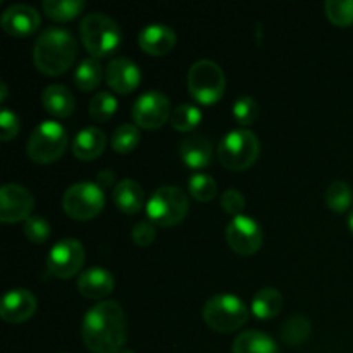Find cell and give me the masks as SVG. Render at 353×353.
I'll use <instances>...</instances> for the list:
<instances>
[{"instance_id":"cell-5","label":"cell","mask_w":353,"mask_h":353,"mask_svg":"<svg viewBox=\"0 0 353 353\" xmlns=\"http://www.w3.org/2000/svg\"><path fill=\"white\" fill-rule=\"evenodd\" d=\"M259 152H261V141L257 134L247 128H238L226 133L217 147L221 164L233 171H243L250 168L257 161Z\"/></svg>"},{"instance_id":"cell-15","label":"cell","mask_w":353,"mask_h":353,"mask_svg":"<svg viewBox=\"0 0 353 353\" xmlns=\"http://www.w3.org/2000/svg\"><path fill=\"white\" fill-rule=\"evenodd\" d=\"M105 81L114 92L130 93L140 85V65L128 57H114L105 68Z\"/></svg>"},{"instance_id":"cell-41","label":"cell","mask_w":353,"mask_h":353,"mask_svg":"<svg viewBox=\"0 0 353 353\" xmlns=\"http://www.w3.org/2000/svg\"><path fill=\"white\" fill-rule=\"evenodd\" d=\"M348 228H350V231L353 233V210L350 212V216H348Z\"/></svg>"},{"instance_id":"cell-21","label":"cell","mask_w":353,"mask_h":353,"mask_svg":"<svg viewBox=\"0 0 353 353\" xmlns=\"http://www.w3.org/2000/svg\"><path fill=\"white\" fill-rule=\"evenodd\" d=\"M112 200L117 209L124 214H137L140 212L145 202V192L140 183L134 179L126 178L121 179L112 192Z\"/></svg>"},{"instance_id":"cell-8","label":"cell","mask_w":353,"mask_h":353,"mask_svg":"<svg viewBox=\"0 0 353 353\" xmlns=\"http://www.w3.org/2000/svg\"><path fill=\"white\" fill-rule=\"evenodd\" d=\"M226 88V76L221 65L210 59L193 62L188 71V90L195 100L214 103L223 97Z\"/></svg>"},{"instance_id":"cell-10","label":"cell","mask_w":353,"mask_h":353,"mask_svg":"<svg viewBox=\"0 0 353 353\" xmlns=\"http://www.w3.org/2000/svg\"><path fill=\"white\" fill-rule=\"evenodd\" d=\"M85 262V247L74 238H62L50 248L47 269L52 276L68 279L74 276Z\"/></svg>"},{"instance_id":"cell-37","label":"cell","mask_w":353,"mask_h":353,"mask_svg":"<svg viewBox=\"0 0 353 353\" xmlns=\"http://www.w3.org/2000/svg\"><path fill=\"white\" fill-rule=\"evenodd\" d=\"M221 205L228 214H233V217L241 216L245 209V196L241 195L240 190L230 188L221 196Z\"/></svg>"},{"instance_id":"cell-40","label":"cell","mask_w":353,"mask_h":353,"mask_svg":"<svg viewBox=\"0 0 353 353\" xmlns=\"http://www.w3.org/2000/svg\"><path fill=\"white\" fill-rule=\"evenodd\" d=\"M7 99V85L6 81H0V102Z\"/></svg>"},{"instance_id":"cell-6","label":"cell","mask_w":353,"mask_h":353,"mask_svg":"<svg viewBox=\"0 0 353 353\" xmlns=\"http://www.w3.org/2000/svg\"><path fill=\"white\" fill-rule=\"evenodd\" d=\"M68 148V131L57 121H41L28 140L26 152L31 161L50 164L62 157Z\"/></svg>"},{"instance_id":"cell-18","label":"cell","mask_w":353,"mask_h":353,"mask_svg":"<svg viewBox=\"0 0 353 353\" xmlns=\"http://www.w3.org/2000/svg\"><path fill=\"white\" fill-rule=\"evenodd\" d=\"M179 155L188 168H207L212 161V143L203 134L192 133L183 138L179 143Z\"/></svg>"},{"instance_id":"cell-12","label":"cell","mask_w":353,"mask_h":353,"mask_svg":"<svg viewBox=\"0 0 353 353\" xmlns=\"http://www.w3.org/2000/svg\"><path fill=\"white\" fill-rule=\"evenodd\" d=\"M226 240L236 254L252 255L262 247L264 233H262L261 224L254 217L241 214V216L233 217L228 224Z\"/></svg>"},{"instance_id":"cell-26","label":"cell","mask_w":353,"mask_h":353,"mask_svg":"<svg viewBox=\"0 0 353 353\" xmlns=\"http://www.w3.org/2000/svg\"><path fill=\"white\" fill-rule=\"evenodd\" d=\"M85 9V0H45L43 10L50 19L69 21Z\"/></svg>"},{"instance_id":"cell-4","label":"cell","mask_w":353,"mask_h":353,"mask_svg":"<svg viewBox=\"0 0 353 353\" xmlns=\"http://www.w3.org/2000/svg\"><path fill=\"white\" fill-rule=\"evenodd\" d=\"M202 317L207 326L217 333H233L248 321V307L240 296L219 293L207 300Z\"/></svg>"},{"instance_id":"cell-23","label":"cell","mask_w":353,"mask_h":353,"mask_svg":"<svg viewBox=\"0 0 353 353\" xmlns=\"http://www.w3.org/2000/svg\"><path fill=\"white\" fill-rule=\"evenodd\" d=\"M233 353H279V350L269 334L259 330H248L234 338Z\"/></svg>"},{"instance_id":"cell-30","label":"cell","mask_w":353,"mask_h":353,"mask_svg":"<svg viewBox=\"0 0 353 353\" xmlns=\"http://www.w3.org/2000/svg\"><path fill=\"white\" fill-rule=\"evenodd\" d=\"M117 99L109 92H99L90 100V116L97 123H105L116 114Z\"/></svg>"},{"instance_id":"cell-1","label":"cell","mask_w":353,"mask_h":353,"mask_svg":"<svg viewBox=\"0 0 353 353\" xmlns=\"http://www.w3.org/2000/svg\"><path fill=\"white\" fill-rule=\"evenodd\" d=\"M81 336L93 353H117L126 343V314L116 300H103L85 314Z\"/></svg>"},{"instance_id":"cell-36","label":"cell","mask_w":353,"mask_h":353,"mask_svg":"<svg viewBox=\"0 0 353 353\" xmlns=\"http://www.w3.org/2000/svg\"><path fill=\"white\" fill-rule=\"evenodd\" d=\"M17 131H19V117L16 116V112L3 107L0 110V137L3 141H9L16 137Z\"/></svg>"},{"instance_id":"cell-24","label":"cell","mask_w":353,"mask_h":353,"mask_svg":"<svg viewBox=\"0 0 353 353\" xmlns=\"http://www.w3.org/2000/svg\"><path fill=\"white\" fill-rule=\"evenodd\" d=\"M283 309V295L272 286L259 290L252 299V312L257 319H272Z\"/></svg>"},{"instance_id":"cell-42","label":"cell","mask_w":353,"mask_h":353,"mask_svg":"<svg viewBox=\"0 0 353 353\" xmlns=\"http://www.w3.org/2000/svg\"><path fill=\"white\" fill-rule=\"evenodd\" d=\"M117 353H134V352H131V350H126V348H123V350H119Z\"/></svg>"},{"instance_id":"cell-25","label":"cell","mask_w":353,"mask_h":353,"mask_svg":"<svg viewBox=\"0 0 353 353\" xmlns=\"http://www.w3.org/2000/svg\"><path fill=\"white\" fill-rule=\"evenodd\" d=\"M102 79V65L95 57L83 59L74 72V83L81 92H92Z\"/></svg>"},{"instance_id":"cell-16","label":"cell","mask_w":353,"mask_h":353,"mask_svg":"<svg viewBox=\"0 0 353 353\" xmlns=\"http://www.w3.org/2000/svg\"><path fill=\"white\" fill-rule=\"evenodd\" d=\"M37 310V299L26 288H14L3 295L0 316L7 323H24Z\"/></svg>"},{"instance_id":"cell-29","label":"cell","mask_w":353,"mask_h":353,"mask_svg":"<svg viewBox=\"0 0 353 353\" xmlns=\"http://www.w3.org/2000/svg\"><path fill=\"white\" fill-rule=\"evenodd\" d=\"M353 202V192L345 181H333L326 190V203L334 212H345L350 209Z\"/></svg>"},{"instance_id":"cell-34","label":"cell","mask_w":353,"mask_h":353,"mask_svg":"<svg viewBox=\"0 0 353 353\" xmlns=\"http://www.w3.org/2000/svg\"><path fill=\"white\" fill-rule=\"evenodd\" d=\"M259 116V103L252 97L241 95L233 103V117L238 124L247 126L252 124Z\"/></svg>"},{"instance_id":"cell-39","label":"cell","mask_w":353,"mask_h":353,"mask_svg":"<svg viewBox=\"0 0 353 353\" xmlns=\"http://www.w3.org/2000/svg\"><path fill=\"white\" fill-rule=\"evenodd\" d=\"M114 179H116L114 171H110V169H103V171H100L99 174H97V185H99L102 190L109 188V186L114 183Z\"/></svg>"},{"instance_id":"cell-19","label":"cell","mask_w":353,"mask_h":353,"mask_svg":"<svg viewBox=\"0 0 353 353\" xmlns=\"http://www.w3.org/2000/svg\"><path fill=\"white\" fill-rule=\"evenodd\" d=\"M114 288V276L103 268H90L78 278V290L86 299H103Z\"/></svg>"},{"instance_id":"cell-13","label":"cell","mask_w":353,"mask_h":353,"mask_svg":"<svg viewBox=\"0 0 353 353\" xmlns=\"http://www.w3.org/2000/svg\"><path fill=\"white\" fill-rule=\"evenodd\" d=\"M33 195L30 190L21 185L7 183L0 188V221L2 223H17L26 221L33 209Z\"/></svg>"},{"instance_id":"cell-9","label":"cell","mask_w":353,"mask_h":353,"mask_svg":"<svg viewBox=\"0 0 353 353\" xmlns=\"http://www.w3.org/2000/svg\"><path fill=\"white\" fill-rule=\"evenodd\" d=\"M105 205L103 190L97 183L81 181L69 186L62 199L65 214L76 221L93 219Z\"/></svg>"},{"instance_id":"cell-22","label":"cell","mask_w":353,"mask_h":353,"mask_svg":"<svg viewBox=\"0 0 353 353\" xmlns=\"http://www.w3.org/2000/svg\"><path fill=\"white\" fill-rule=\"evenodd\" d=\"M41 102L43 107L55 117H69L74 110V97H72L71 90L64 85H48L41 93Z\"/></svg>"},{"instance_id":"cell-33","label":"cell","mask_w":353,"mask_h":353,"mask_svg":"<svg viewBox=\"0 0 353 353\" xmlns=\"http://www.w3.org/2000/svg\"><path fill=\"white\" fill-rule=\"evenodd\" d=\"M324 9L327 19L336 26H348L353 23V0H327Z\"/></svg>"},{"instance_id":"cell-7","label":"cell","mask_w":353,"mask_h":353,"mask_svg":"<svg viewBox=\"0 0 353 353\" xmlns=\"http://www.w3.org/2000/svg\"><path fill=\"white\" fill-rule=\"evenodd\" d=\"M188 196L178 186H161L147 202V214L159 226H174L188 214Z\"/></svg>"},{"instance_id":"cell-2","label":"cell","mask_w":353,"mask_h":353,"mask_svg":"<svg viewBox=\"0 0 353 353\" xmlns=\"http://www.w3.org/2000/svg\"><path fill=\"white\" fill-rule=\"evenodd\" d=\"M78 54L74 34L61 26H48L38 34L33 47V61L38 71L57 76L68 71Z\"/></svg>"},{"instance_id":"cell-17","label":"cell","mask_w":353,"mask_h":353,"mask_svg":"<svg viewBox=\"0 0 353 353\" xmlns=\"http://www.w3.org/2000/svg\"><path fill=\"white\" fill-rule=\"evenodd\" d=\"M138 43L147 54L164 55L174 47L176 33L168 24L152 23L141 28V31L138 33Z\"/></svg>"},{"instance_id":"cell-35","label":"cell","mask_w":353,"mask_h":353,"mask_svg":"<svg viewBox=\"0 0 353 353\" xmlns=\"http://www.w3.org/2000/svg\"><path fill=\"white\" fill-rule=\"evenodd\" d=\"M23 231L30 241H33V243H43L48 238V234H50V224H48V221L45 217L30 216L24 221Z\"/></svg>"},{"instance_id":"cell-11","label":"cell","mask_w":353,"mask_h":353,"mask_svg":"<svg viewBox=\"0 0 353 353\" xmlns=\"http://www.w3.org/2000/svg\"><path fill=\"white\" fill-rule=\"evenodd\" d=\"M133 119L134 123L145 130H157L165 121L171 119V102L164 93L157 90L145 92L134 100L133 103Z\"/></svg>"},{"instance_id":"cell-20","label":"cell","mask_w":353,"mask_h":353,"mask_svg":"<svg viewBox=\"0 0 353 353\" xmlns=\"http://www.w3.org/2000/svg\"><path fill=\"white\" fill-rule=\"evenodd\" d=\"M105 133L100 128L88 126L78 131V134L72 140L71 148L72 154L78 159H81V161H93V159L102 155V152L105 150Z\"/></svg>"},{"instance_id":"cell-28","label":"cell","mask_w":353,"mask_h":353,"mask_svg":"<svg viewBox=\"0 0 353 353\" xmlns=\"http://www.w3.org/2000/svg\"><path fill=\"white\" fill-rule=\"evenodd\" d=\"M310 334V323L305 316H293L283 324L281 327V336L285 343L296 347L302 345L303 341L309 338Z\"/></svg>"},{"instance_id":"cell-3","label":"cell","mask_w":353,"mask_h":353,"mask_svg":"<svg viewBox=\"0 0 353 353\" xmlns=\"http://www.w3.org/2000/svg\"><path fill=\"white\" fill-rule=\"evenodd\" d=\"M83 45L93 57L112 54L121 43V28L112 17L102 12H90L79 23Z\"/></svg>"},{"instance_id":"cell-14","label":"cell","mask_w":353,"mask_h":353,"mask_svg":"<svg viewBox=\"0 0 353 353\" xmlns=\"http://www.w3.org/2000/svg\"><path fill=\"white\" fill-rule=\"evenodd\" d=\"M3 31L14 37H26L34 33L40 26V14L28 3H12L7 7L0 17Z\"/></svg>"},{"instance_id":"cell-27","label":"cell","mask_w":353,"mask_h":353,"mask_svg":"<svg viewBox=\"0 0 353 353\" xmlns=\"http://www.w3.org/2000/svg\"><path fill=\"white\" fill-rule=\"evenodd\" d=\"M200 121H202V110L193 103H181L176 109H172L171 124L174 130L188 133L199 126Z\"/></svg>"},{"instance_id":"cell-38","label":"cell","mask_w":353,"mask_h":353,"mask_svg":"<svg viewBox=\"0 0 353 353\" xmlns=\"http://www.w3.org/2000/svg\"><path fill=\"white\" fill-rule=\"evenodd\" d=\"M131 234H133L134 243L140 245V247H148V245L155 240L157 231H155V224L152 223V221L143 219L138 221V223L134 224Z\"/></svg>"},{"instance_id":"cell-31","label":"cell","mask_w":353,"mask_h":353,"mask_svg":"<svg viewBox=\"0 0 353 353\" xmlns=\"http://www.w3.org/2000/svg\"><path fill=\"white\" fill-rule=\"evenodd\" d=\"M112 148L119 154H130L140 143V130L137 124L124 123L117 126L112 133Z\"/></svg>"},{"instance_id":"cell-32","label":"cell","mask_w":353,"mask_h":353,"mask_svg":"<svg viewBox=\"0 0 353 353\" xmlns=\"http://www.w3.org/2000/svg\"><path fill=\"white\" fill-rule=\"evenodd\" d=\"M188 190L193 199L207 202V200H212L216 196L217 183L212 176L205 174V172H196V174L190 176Z\"/></svg>"}]
</instances>
